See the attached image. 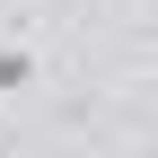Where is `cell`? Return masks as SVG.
<instances>
[{
  "mask_svg": "<svg viewBox=\"0 0 158 158\" xmlns=\"http://www.w3.org/2000/svg\"><path fill=\"white\" fill-rule=\"evenodd\" d=\"M35 79H44V44L35 35H9L0 44V97H27Z\"/></svg>",
  "mask_w": 158,
  "mask_h": 158,
  "instance_id": "obj_1",
  "label": "cell"
}]
</instances>
